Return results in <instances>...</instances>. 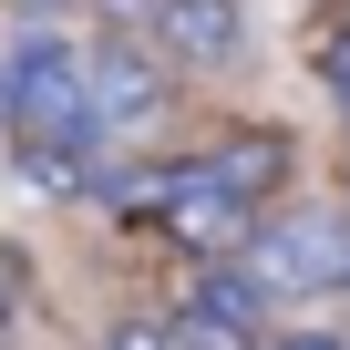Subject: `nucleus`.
<instances>
[{"mask_svg":"<svg viewBox=\"0 0 350 350\" xmlns=\"http://www.w3.org/2000/svg\"><path fill=\"white\" fill-rule=\"evenodd\" d=\"M103 350H175V329H165V319H113Z\"/></svg>","mask_w":350,"mask_h":350,"instance_id":"423d86ee","label":"nucleus"},{"mask_svg":"<svg viewBox=\"0 0 350 350\" xmlns=\"http://www.w3.org/2000/svg\"><path fill=\"white\" fill-rule=\"evenodd\" d=\"M319 93H329V113H340V124H350V31H340V42H329V62H319Z\"/></svg>","mask_w":350,"mask_h":350,"instance_id":"0eeeda50","label":"nucleus"},{"mask_svg":"<svg viewBox=\"0 0 350 350\" xmlns=\"http://www.w3.org/2000/svg\"><path fill=\"white\" fill-rule=\"evenodd\" d=\"M206 165H217L227 186L258 206V196L278 186V175H288V134H227V144H206Z\"/></svg>","mask_w":350,"mask_h":350,"instance_id":"39448f33","label":"nucleus"},{"mask_svg":"<svg viewBox=\"0 0 350 350\" xmlns=\"http://www.w3.org/2000/svg\"><path fill=\"white\" fill-rule=\"evenodd\" d=\"M227 258L247 268V288H258L268 309H288V299H340V288H350V217H340V206H278V217H258Z\"/></svg>","mask_w":350,"mask_h":350,"instance_id":"f03ea898","label":"nucleus"},{"mask_svg":"<svg viewBox=\"0 0 350 350\" xmlns=\"http://www.w3.org/2000/svg\"><path fill=\"white\" fill-rule=\"evenodd\" d=\"M0 134L11 144H83V154H103L83 134V42L62 21H31V31L0 42Z\"/></svg>","mask_w":350,"mask_h":350,"instance_id":"f257e3e1","label":"nucleus"},{"mask_svg":"<svg viewBox=\"0 0 350 350\" xmlns=\"http://www.w3.org/2000/svg\"><path fill=\"white\" fill-rule=\"evenodd\" d=\"M258 350H350V329H268Z\"/></svg>","mask_w":350,"mask_h":350,"instance_id":"6e6552de","label":"nucleus"},{"mask_svg":"<svg viewBox=\"0 0 350 350\" xmlns=\"http://www.w3.org/2000/svg\"><path fill=\"white\" fill-rule=\"evenodd\" d=\"M165 103H175V72H165L134 31H93V42H83V134H93L103 154H113L124 134H154Z\"/></svg>","mask_w":350,"mask_h":350,"instance_id":"7ed1b4c3","label":"nucleus"},{"mask_svg":"<svg viewBox=\"0 0 350 350\" xmlns=\"http://www.w3.org/2000/svg\"><path fill=\"white\" fill-rule=\"evenodd\" d=\"M134 42L175 72V62H237L247 52V11L237 0H134Z\"/></svg>","mask_w":350,"mask_h":350,"instance_id":"20e7f679","label":"nucleus"},{"mask_svg":"<svg viewBox=\"0 0 350 350\" xmlns=\"http://www.w3.org/2000/svg\"><path fill=\"white\" fill-rule=\"evenodd\" d=\"M11 309H21V258L0 247V329H11Z\"/></svg>","mask_w":350,"mask_h":350,"instance_id":"1a4fd4ad","label":"nucleus"}]
</instances>
